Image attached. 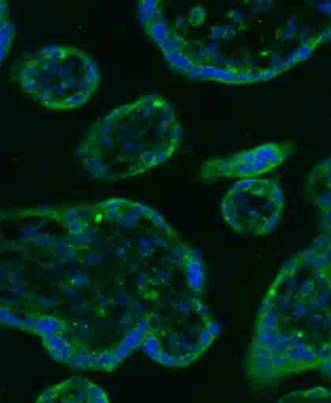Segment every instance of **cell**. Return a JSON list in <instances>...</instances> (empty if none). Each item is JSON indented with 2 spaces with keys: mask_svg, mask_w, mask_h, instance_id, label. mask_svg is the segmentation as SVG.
I'll return each mask as SVG.
<instances>
[{
  "mask_svg": "<svg viewBox=\"0 0 331 403\" xmlns=\"http://www.w3.org/2000/svg\"><path fill=\"white\" fill-rule=\"evenodd\" d=\"M321 269L288 267L267 291L247 362L255 381L317 368L331 358V277Z\"/></svg>",
  "mask_w": 331,
  "mask_h": 403,
  "instance_id": "1",
  "label": "cell"
},
{
  "mask_svg": "<svg viewBox=\"0 0 331 403\" xmlns=\"http://www.w3.org/2000/svg\"><path fill=\"white\" fill-rule=\"evenodd\" d=\"M182 138L173 105L161 95L147 94L95 121L76 156L91 178L114 183L166 163L179 149Z\"/></svg>",
  "mask_w": 331,
  "mask_h": 403,
  "instance_id": "2",
  "label": "cell"
},
{
  "mask_svg": "<svg viewBox=\"0 0 331 403\" xmlns=\"http://www.w3.org/2000/svg\"><path fill=\"white\" fill-rule=\"evenodd\" d=\"M20 90L43 108L69 112L87 104L101 81L96 61L70 45H48L24 55L14 69Z\"/></svg>",
  "mask_w": 331,
  "mask_h": 403,
  "instance_id": "3",
  "label": "cell"
},
{
  "mask_svg": "<svg viewBox=\"0 0 331 403\" xmlns=\"http://www.w3.org/2000/svg\"><path fill=\"white\" fill-rule=\"evenodd\" d=\"M285 206L284 191L275 179L236 181L226 192L220 210L225 222L243 235L262 236L273 231Z\"/></svg>",
  "mask_w": 331,
  "mask_h": 403,
  "instance_id": "4",
  "label": "cell"
},
{
  "mask_svg": "<svg viewBox=\"0 0 331 403\" xmlns=\"http://www.w3.org/2000/svg\"><path fill=\"white\" fill-rule=\"evenodd\" d=\"M292 152L289 143L267 142L250 149L205 161L199 170L202 183L225 179H257L281 166Z\"/></svg>",
  "mask_w": 331,
  "mask_h": 403,
  "instance_id": "5",
  "label": "cell"
},
{
  "mask_svg": "<svg viewBox=\"0 0 331 403\" xmlns=\"http://www.w3.org/2000/svg\"><path fill=\"white\" fill-rule=\"evenodd\" d=\"M34 403H111L107 393L82 376H74L46 389Z\"/></svg>",
  "mask_w": 331,
  "mask_h": 403,
  "instance_id": "6",
  "label": "cell"
},
{
  "mask_svg": "<svg viewBox=\"0 0 331 403\" xmlns=\"http://www.w3.org/2000/svg\"><path fill=\"white\" fill-rule=\"evenodd\" d=\"M308 198L324 210H331V158L316 165L307 178Z\"/></svg>",
  "mask_w": 331,
  "mask_h": 403,
  "instance_id": "7",
  "label": "cell"
},
{
  "mask_svg": "<svg viewBox=\"0 0 331 403\" xmlns=\"http://www.w3.org/2000/svg\"><path fill=\"white\" fill-rule=\"evenodd\" d=\"M16 40V24L11 19L9 5L0 0V70Z\"/></svg>",
  "mask_w": 331,
  "mask_h": 403,
  "instance_id": "8",
  "label": "cell"
},
{
  "mask_svg": "<svg viewBox=\"0 0 331 403\" xmlns=\"http://www.w3.org/2000/svg\"><path fill=\"white\" fill-rule=\"evenodd\" d=\"M0 324L17 330H23V321L3 307H0Z\"/></svg>",
  "mask_w": 331,
  "mask_h": 403,
  "instance_id": "9",
  "label": "cell"
}]
</instances>
